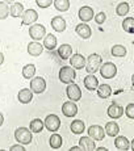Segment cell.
I'll return each mask as SVG.
<instances>
[{
  "label": "cell",
  "mask_w": 134,
  "mask_h": 151,
  "mask_svg": "<svg viewBox=\"0 0 134 151\" xmlns=\"http://www.w3.org/2000/svg\"><path fill=\"white\" fill-rule=\"evenodd\" d=\"M99 71H100L101 76H103L104 79H112V78H115L116 74H117V67H116L115 63L105 62L100 66Z\"/></svg>",
  "instance_id": "cell-5"
},
{
  "label": "cell",
  "mask_w": 134,
  "mask_h": 151,
  "mask_svg": "<svg viewBox=\"0 0 134 151\" xmlns=\"http://www.w3.org/2000/svg\"><path fill=\"white\" fill-rule=\"evenodd\" d=\"M79 150H81L80 146H74V147H71V149H70V151H79Z\"/></svg>",
  "instance_id": "cell-40"
},
{
  "label": "cell",
  "mask_w": 134,
  "mask_h": 151,
  "mask_svg": "<svg viewBox=\"0 0 134 151\" xmlns=\"http://www.w3.org/2000/svg\"><path fill=\"white\" fill-rule=\"evenodd\" d=\"M3 122H4V117H3V114L0 113V126L3 125Z\"/></svg>",
  "instance_id": "cell-42"
},
{
  "label": "cell",
  "mask_w": 134,
  "mask_h": 151,
  "mask_svg": "<svg viewBox=\"0 0 134 151\" xmlns=\"http://www.w3.org/2000/svg\"><path fill=\"white\" fill-rule=\"evenodd\" d=\"M74 67H70V66H63L59 70V80L63 84H70L74 83L75 78H76V72L74 71Z\"/></svg>",
  "instance_id": "cell-3"
},
{
  "label": "cell",
  "mask_w": 134,
  "mask_h": 151,
  "mask_svg": "<svg viewBox=\"0 0 134 151\" xmlns=\"http://www.w3.org/2000/svg\"><path fill=\"white\" fill-rule=\"evenodd\" d=\"M112 95V88H110L109 84H100L97 87V96L100 99H108Z\"/></svg>",
  "instance_id": "cell-25"
},
{
  "label": "cell",
  "mask_w": 134,
  "mask_h": 151,
  "mask_svg": "<svg viewBox=\"0 0 134 151\" xmlns=\"http://www.w3.org/2000/svg\"><path fill=\"white\" fill-rule=\"evenodd\" d=\"M128 53V50H126V47L125 46H122V45H115L112 47V55L113 57H117V58H122V57H125Z\"/></svg>",
  "instance_id": "cell-33"
},
{
  "label": "cell",
  "mask_w": 134,
  "mask_h": 151,
  "mask_svg": "<svg viewBox=\"0 0 134 151\" xmlns=\"http://www.w3.org/2000/svg\"><path fill=\"white\" fill-rule=\"evenodd\" d=\"M8 16H9V7L5 1H1L0 3V20H5Z\"/></svg>",
  "instance_id": "cell-35"
},
{
  "label": "cell",
  "mask_w": 134,
  "mask_h": 151,
  "mask_svg": "<svg viewBox=\"0 0 134 151\" xmlns=\"http://www.w3.org/2000/svg\"><path fill=\"white\" fill-rule=\"evenodd\" d=\"M125 113H126V116L129 118H132L134 120V103H130L126 105V109H125Z\"/></svg>",
  "instance_id": "cell-37"
},
{
  "label": "cell",
  "mask_w": 134,
  "mask_h": 151,
  "mask_svg": "<svg viewBox=\"0 0 134 151\" xmlns=\"http://www.w3.org/2000/svg\"><path fill=\"white\" fill-rule=\"evenodd\" d=\"M51 28L58 33H62L66 30V21L62 16H55L51 20Z\"/></svg>",
  "instance_id": "cell-17"
},
{
  "label": "cell",
  "mask_w": 134,
  "mask_h": 151,
  "mask_svg": "<svg viewBox=\"0 0 134 151\" xmlns=\"http://www.w3.org/2000/svg\"><path fill=\"white\" fill-rule=\"evenodd\" d=\"M129 9H130V7L128 3H120V4L117 5V8H116V13H117L118 16H126Z\"/></svg>",
  "instance_id": "cell-34"
},
{
  "label": "cell",
  "mask_w": 134,
  "mask_h": 151,
  "mask_svg": "<svg viewBox=\"0 0 134 151\" xmlns=\"http://www.w3.org/2000/svg\"><path fill=\"white\" fill-rule=\"evenodd\" d=\"M22 76L25 78V79H32V78L34 76V74H36V66L34 65H25L24 67H22Z\"/></svg>",
  "instance_id": "cell-29"
},
{
  "label": "cell",
  "mask_w": 134,
  "mask_h": 151,
  "mask_svg": "<svg viewBox=\"0 0 134 151\" xmlns=\"http://www.w3.org/2000/svg\"><path fill=\"white\" fill-rule=\"evenodd\" d=\"M66 93H67V97L72 101H79L81 99V91H80L79 86L75 83H70L68 86H67Z\"/></svg>",
  "instance_id": "cell-8"
},
{
  "label": "cell",
  "mask_w": 134,
  "mask_h": 151,
  "mask_svg": "<svg viewBox=\"0 0 134 151\" xmlns=\"http://www.w3.org/2000/svg\"><path fill=\"white\" fill-rule=\"evenodd\" d=\"M104 130H105L107 135H109V137H116V135L118 134V132H120V127H118V125L116 122L110 121V122L105 124V129Z\"/></svg>",
  "instance_id": "cell-26"
},
{
  "label": "cell",
  "mask_w": 134,
  "mask_h": 151,
  "mask_svg": "<svg viewBox=\"0 0 134 151\" xmlns=\"http://www.w3.org/2000/svg\"><path fill=\"white\" fill-rule=\"evenodd\" d=\"M36 3L40 8H48L53 4V0H36Z\"/></svg>",
  "instance_id": "cell-38"
},
{
  "label": "cell",
  "mask_w": 134,
  "mask_h": 151,
  "mask_svg": "<svg viewBox=\"0 0 134 151\" xmlns=\"http://www.w3.org/2000/svg\"><path fill=\"white\" fill-rule=\"evenodd\" d=\"M79 19L81 20V22H87V21H91L92 19H94L95 16V12L94 9H92L91 7H88V5H84V7H81L79 9Z\"/></svg>",
  "instance_id": "cell-14"
},
{
  "label": "cell",
  "mask_w": 134,
  "mask_h": 151,
  "mask_svg": "<svg viewBox=\"0 0 134 151\" xmlns=\"http://www.w3.org/2000/svg\"><path fill=\"white\" fill-rule=\"evenodd\" d=\"M96 150H99V151H104V150H105L107 151L108 149H107V147H99V149H96Z\"/></svg>",
  "instance_id": "cell-43"
},
{
  "label": "cell",
  "mask_w": 134,
  "mask_h": 151,
  "mask_svg": "<svg viewBox=\"0 0 134 151\" xmlns=\"http://www.w3.org/2000/svg\"><path fill=\"white\" fill-rule=\"evenodd\" d=\"M7 4H11V3H14V0H4Z\"/></svg>",
  "instance_id": "cell-44"
},
{
  "label": "cell",
  "mask_w": 134,
  "mask_h": 151,
  "mask_svg": "<svg viewBox=\"0 0 134 151\" xmlns=\"http://www.w3.org/2000/svg\"><path fill=\"white\" fill-rule=\"evenodd\" d=\"M132 83H133V86H134V74H133V76H132Z\"/></svg>",
  "instance_id": "cell-46"
},
{
  "label": "cell",
  "mask_w": 134,
  "mask_h": 151,
  "mask_svg": "<svg viewBox=\"0 0 134 151\" xmlns=\"http://www.w3.org/2000/svg\"><path fill=\"white\" fill-rule=\"evenodd\" d=\"M70 63H71V67H74L75 70H81L86 66V58L79 53H75L70 57Z\"/></svg>",
  "instance_id": "cell-12"
},
{
  "label": "cell",
  "mask_w": 134,
  "mask_h": 151,
  "mask_svg": "<svg viewBox=\"0 0 134 151\" xmlns=\"http://www.w3.org/2000/svg\"><path fill=\"white\" fill-rule=\"evenodd\" d=\"M21 24L22 25H32L38 20V13L34 9H27L21 14Z\"/></svg>",
  "instance_id": "cell-9"
},
{
  "label": "cell",
  "mask_w": 134,
  "mask_h": 151,
  "mask_svg": "<svg viewBox=\"0 0 134 151\" xmlns=\"http://www.w3.org/2000/svg\"><path fill=\"white\" fill-rule=\"evenodd\" d=\"M24 5L21 3H13L9 8V14L12 17H21V14L24 13Z\"/></svg>",
  "instance_id": "cell-27"
},
{
  "label": "cell",
  "mask_w": 134,
  "mask_h": 151,
  "mask_svg": "<svg viewBox=\"0 0 134 151\" xmlns=\"http://www.w3.org/2000/svg\"><path fill=\"white\" fill-rule=\"evenodd\" d=\"M24 150H25V147L22 146L21 143H20V145H14V146L11 147V151H24Z\"/></svg>",
  "instance_id": "cell-39"
},
{
  "label": "cell",
  "mask_w": 134,
  "mask_h": 151,
  "mask_svg": "<svg viewBox=\"0 0 134 151\" xmlns=\"http://www.w3.org/2000/svg\"><path fill=\"white\" fill-rule=\"evenodd\" d=\"M3 62H4V55H3V53H0V66L3 65Z\"/></svg>",
  "instance_id": "cell-41"
},
{
  "label": "cell",
  "mask_w": 134,
  "mask_h": 151,
  "mask_svg": "<svg viewBox=\"0 0 134 151\" xmlns=\"http://www.w3.org/2000/svg\"><path fill=\"white\" fill-rule=\"evenodd\" d=\"M88 135L94 141H103L104 137H105V130L99 125H92V126L88 127Z\"/></svg>",
  "instance_id": "cell-10"
},
{
  "label": "cell",
  "mask_w": 134,
  "mask_h": 151,
  "mask_svg": "<svg viewBox=\"0 0 134 151\" xmlns=\"http://www.w3.org/2000/svg\"><path fill=\"white\" fill-rule=\"evenodd\" d=\"M79 145H80L81 150H84V151H94V150H96L94 139L89 137V135L88 137H81L79 139Z\"/></svg>",
  "instance_id": "cell-20"
},
{
  "label": "cell",
  "mask_w": 134,
  "mask_h": 151,
  "mask_svg": "<svg viewBox=\"0 0 134 151\" xmlns=\"http://www.w3.org/2000/svg\"><path fill=\"white\" fill-rule=\"evenodd\" d=\"M49 143H50V147H51V149L57 150V149H59V147L62 146L63 139H62V137H61L59 134H51L50 139H49Z\"/></svg>",
  "instance_id": "cell-30"
},
{
  "label": "cell",
  "mask_w": 134,
  "mask_h": 151,
  "mask_svg": "<svg viewBox=\"0 0 134 151\" xmlns=\"http://www.w3.org/2000/svg\"><path fill=\"white\" fill-rule=\"evenodd\" d=\"M29 36H30L32 40L34 41H40V40H43V37L46 36V28L43 27L42 24H32L30 28H29Z\"/></svg>",
  "instance_id": "cell-4"
},
{
  "label": "cell",
  "mask_w": 134,
  "mask_h": 151,
  "mask_svg": "<svg viewBox=\"0 0 134 151\" xmlns=\"http://www.w3.org/2000/svg\"><path fill=\"white\" fill-rule=\"evenodd\" d=\"M101 65H103V59H101L100 55L95 53V54H91L86 59V66H84V68H86V71L88 72V74H95L96 71H99Z\"/></svg>",
  "instance_id": "cell-1"
},
{
  "label": "cell",
  "mask_w": 134,
  "mask_h": 151,
  "mask_svg": "<svg viewBox=\"0 0 134 151\" xmlns=\"http://www.w3.org/2000/svg\"><path fill=\"white\" fill-rule=\"evenodd\" d=\"M75 32H76L78 36L81 37L83 40H88L89 37H91V34H92L91 28H89L86 22H80V24H78L76 28H75Z\"/></svg>",
  "instance_id": "cell-15"
},
{
  "label": "cell",
  "mask_w": 134,
  "mask_h": 151,
  "mask_svg": "<svg viewBox=\"0 0 134 151\" xmlns=\"http://www.w3.org/2000/svg\"><path fill=\"white\" fill-rule=\"evenodd\" d=\"M122 29L128 33H134V17H126L122 21Z\"/></svg>",
  "instance_id": "cell-32"
},
{
  "label": "cell",
  "mask_w": 134,
  "mask_h": 151,
  "mask_svg": "<svg viewBox=\"0 0 134 151\" xmlns=\"http://www.w3.org/2000/svg\"><path fill=\"white\" fill-rule=\"evenodd\" d=\"M107 113H108V116H109L110 118H115V120H117V118L122 117V114H124V108H122L120 104L113 103V104H110V105H109V108H108Z\"/></svg>",
  "instance_id": "cell-13"
},
{
  "label": "cell",
  "mask_w": 134,
  "mask_h": 151,
  "mask_svg": "<svg viewBox=\"0 0 134 151\" xmlns=\"http://www.w3.org/2000/svg\"><path fill=\"white\" fill-rule=\"evenodd\" d=\"M43 47L48 50H54L57 47V37L53 34H46L43 37Z\"/></svg>",
  "instance_id": "cell-23"
},
{
  "label": "cell",
  "mask_w": 134,
  "mask_h": 151,
  "mask_svg": "<svg viewBox=\"0 0 134 151\" xmlns=\"http://www.w3.org/2000/svg\"><path fill=\"white\" fill-rule=\"evenodd\" d=\"M42 51H43V46L38 41H33L28 43V53L32 57H40L42 54Z\"/></svg>",
  "instance_id": "cell-18"
},
{
  "label": "cell",
  "mask_w": 134,
  "mask_h": 151,
  "mask_svg": "<svg viewBox=\"0 0 134 151\" xmlns=\"http://www.w3.org/2000/svg\"><path fill=\"white\" fill-rule=\"evenodd\" d=\"M17 99L21 104H29L33 99V91L30 88H22L21 91L17 93Z\"/></svg>",
  "instance_id": "cell-16"
},
{
  "label": "cell",
  "mask_w": 134,
  "mask_h": 151,
  "mask_svg": "<svg viewBox=\"0 0 134 151\" xmlns=\"http://www.w3.org/2000/svg\"><path fill=\"white\" fill-rule=\"evenodd\" d=\"M58 55H59V58H62V59H68V58L72 55L71 45H68V43L61 45L59 47H58Z\"/></svg>",
  "instance_id": "cell-22"
},
{
  "label": "cell",
  "mask_w": 134,
  "mask_h": 151,
  "mask_svg": "<svg viewBox=\"0 0 134 151\" xmlns=\"http://www.w3.org/2000/svg\"><path fill=\"white\" fill-rule=\"evenodd\" d=\"M115 145H116V149L121 150V151H128L130 149V142L129 139L124 135H116V141H115Z\"/></svg>",
  "instance_id": "cell-21"
},
{
  "label": "cell",
  "mask_w": 134,
  "mask_h": 151,
  "mask_svg": "<svg viewBox=\"0 0 134 151\" xmlns=\"http://www.w3.org/2000/svg\"><path fill=\"white\" fill-rule=\"evenodd\" d=\"M62 113L66 116V117H75L78 113V105L75 104V101L70 100L63 103L62 105Z\"/></svg>",
  "instance_id": "cell-11"
},
{
  "label": "cell",
  "mask_w": 134,
  "mask_h": 151,
  "mask_svg": "<svg viewBox=\"0 0 134 151\" xmlns=\"http://www.w3.org/2000/svg\"><path fill=\"white\" fill-rule=\"evenodd\" d=\"M43 124H45L46 129H48L49 132H51V133H55L61 127V120H59V117H58L57 114H49L48 117L45 118Z\"/></svg>",
  "instance_id": "cell-6"
},
{
  "label": "cell",
  "mask_w": 134,
  "mask_h": 151,
  "mask_svg": "<svg viewBox=\"0 0 134 151\" xmlns=\"http://www.w3.org/2000/svg\"><path fill=\"white\" fill-rule=\"evenodd\" d=\"M54 7L59 12H66L70 8V0H54Z\"/></svg>",
  "instance_id": "cell-31"
},
{
  "label": "cell",
  "mask_w": 134,
  "mask_h": 151,
  "mask_svg": "<svg viewBox=\"0 0 134 151\" xmlns=\"http://www.w3.org/2000/svg\"><path fill=\"white\" fill-rule=\"evenodd\" d=\"M14 138H16V141L19 142V143L29 145L32 142V139H33V134H32L30 129L21 126V127H17V129L14 130Z\"/></svg>",
  "instance_id": "cell-2"
},
{
  "label": "cell",
  "mask_w": 134,
  "mask_h": 151,
  "mask_svg": "<svg viewBox=\"0 0 134 151\" xmlns=\"http://www.w3.org/2000/svg\"><path fill=\"white\" fill-rule=\"evenodd\" d=\"M95 22L99 25H103L104 22H105V19H107V14L105 12H99L97 14H95Z\"/></svg>",
  "instance_id": "cell-36"
},
{
  "label": "cell",
  "mask_w": 134,
  "mask_h": 151,
  "mask_svg": "<svg viewBox=\"0 0 134 151\" xmlns=\"http://www.w3.org/2000/svg\"><path fill=\"white\" fill-rule=\"evenodd\" d=\"M43 126H45V124H43L42 120H40V118H34V120H32L30 124H29V129H30L32 133H41Z\"/></svg>",
  "instance_id": "cell-28"
},
{
  "label": "cell",
  "mask_w": 134,
  "mask_h": 151,
  "mask_svg": "<svg viewBox=\"0 0 134 151\" xmlns=\"http://www.w3.org/2000/svg\"><path fill=\"white\" fill-rule=\"evenodd\" d=\"M130 147H132V149L134 150V139H133V141H132V143H130Z\"/></svg>",
  "instance_id": "cell-45"
},
{
  "label": "cell",
  "mask_w": 134,
  "mask_h": 151,
  "mask_svg": "<svg viewBox=\"0 0 134 151\" xmlns=\"http://www.w3.org/2000/svg\"><path fill=\"white\" fill-rule=\"evenodd\" d=\"M30 89L33 91V93H42L46 89V80L42 76H36L32 78L30 82Z\"/></svg>",
  "instance_id": "cell-7"
},
{
  "label": "cell",
  "mask_w": 134,
  "mask_h": 151,
  "mask_svg": "<svg viewBox=\"0 0 134 151\" xmlns=\"http://www.w3.org/2000/svg\"><path fill=\"white\" fill-rule=\"evenodd\" d=\"M84 87H86L88 91H95L99 87V80L94 74H88L84 78Z\"/></svg>",
  "instance_id": "cell-19"
},
{
  "label": "cell",
  "mask_w": 134,
  "mask_h": 151,
  "mask_svg": "<svg viewBox=\"0 0 134 151\" xmlns=\"http://www.w3.org/2000/svg\"><path fill=\"white\" fill-rule=\"evenodd\" d=\"M70 129L74 134H83L84 129H86V125L81 120H74L70 125Z\"/></svg>",
  "instance_id": "cell-24"
}]
</instances>
